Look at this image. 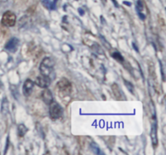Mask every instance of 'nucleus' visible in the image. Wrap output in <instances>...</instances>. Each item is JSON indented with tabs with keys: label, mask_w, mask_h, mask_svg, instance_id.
<instances>
[{
	"label": "nucleus",
	"mask_w": 166,
	"mask_h": 155,
	"mask_svg": "<svg viewBox=\"0 0 166 155\" xmlns=\"http://www.w3.org/2000/svg\"><path fill=\"white\" fill-rule=\"evenodd\" d=\"M54 61L51 58L46 57L42 60L40 65V72L42 75L50 77V75L53 72Z\"/></svg>",
	"instance_id": "nucleus-1"
},
{
	"label": "nucleus",
	"mask_w": 166,
	"mask_h": 155,
	"mask_svg": "<svg viewBox=\"0 0 166 155\" xmlns=\"http://www.w3.org/2000/svg\"><path fill=\"white\" fill-rule=\"evenodd\" d=\"M49 114L50 117L53 120L60 119L63 115V109L56 101H52L50 104L49 105Z\"/></svg>",
	"instance_id": "nucleus-2"
},
{
	"label": "nucleus",
	"mask_w": 166,
	"mask_h": 155,
	"mask_svg": "<svg viewBox=\"0 0 166 155\" xmlns=\"http://www.w3.org/2000/svg\"><path fill=\"white\" fill-rule=\"evenodd\" d=\"M58 89L59 90V92L62 93V97L69 95L71 92V82L67 79L62 78L58 83Z\"/></svg>",
	"instance_id": "nucleus-3"
},
{
	"label": "nucleus",
	"mask_w": 166,
	"mask_h": 155,
	"mask_svg": "<svg viewBox=\"0 0 166 155\" xmlns=\"http://www.w3.org/2000/svg\"><path fill=\"white\" fill-rule=\"evenodd\" d=\"M16 22V16L13 12L7 11L3 15L2 24L6 27H13Z\"/></svg>",
	"instance_id": "nucleus-4"
},
{
	"label": "nucleus",
	"mask_w": 166,
	"mask_h": 155,
	"mask_svg": "<svg viewBox=\"0 0 166 155\" xmlns=\"http://www.w3.org/2000/svg\"><path fill=\"white\" fill-rule=\"evenodd\" d=\"M35 83L37 84V85H38L41 88H45L46 89L51 83V78L49 76H40L38 77L36 79Z\"/></svg>",
	"instance_id": "nucleus-5"
},
{
	"label": "nucleus",
	"mask_w": 166,
	"mask_h": 155,
	"mask_svg": "<svg viewBox=\"0 0 166 155\" xmlns=\"http://www.w3.org/2000/svg\"><path fill=\"white\" fill-rule=\"evenodd\" d=\"M19 46V39L16 37H12L9 40L5 46V49L10 52H15Z\"/></svg>",
	"instance_id": "nucleus-6"
},
{
	"label": "nucleus",
	"mask_w": 166,
	"mask_h": 155,
	"mask_svg": "<svg viewBox=\"0 0 166 155\" xmlns=\"http://www.w3.org/2000/svg\"><path fill=\"white\" fill-rule=\"evenodd\" d=\"M33 88H34V83L30 79H27L24 83L23 86V93L26 97H29L32 94Z\"/></svg>",
	"instance_id": "nucleus-7"
},
{
	"label": "nucleus",
	"mask_w": 166,
	"mask_h": 155,
	"mask_svg": "<svg viewBox=\"0 0 166 155\" xmlns=\"http://www.w3.org/2000/svg\"><path fill=\"white\" fill-rule=\"evenodd\" d=\"M151 142H152V145L154 147H156L158 145V138H157V125H156V122L152 123L151 129Z\"/></svg>",
	"instance_id": "nucleus-8"
},
{
	"label": "nucleus",
	"mask_w": 166,
	"mask_h": 155,
	"mask_svg": "<svg viewBox=\"0 0 166 155\" xmlns=\"http://www.w3.org/2000/svg\"><path fill=\"white\" fill-rule=\"evenodd\" d=\"M42 100L44 101L45 104L50 105L53 101V95L52 93L50 92V90H45L42 93Z\"/></svg>",
	"instance_id": "nucleus-9"
},
{
	"label": "nucleus",
	"mask_w": 166,
	"mask_h": 155,
	"mask_svg": "<svg viewBox=\"0 0 166 155\" xmlns=\"http://www.w3.org/2000/svg\"><path fill=\"white\" fill-rule=\"evenodd\" d=\"M42 5L46 7L49 10H55L56 9V5L55 3L50 1V0H42Z\"/></svg>",
	"instance_id": "nucleus-10"
},
{
	"label": "nucleus",
	"mask_w": 166,
	"mask_h": 155,
	"mask_svg": "<svg viewBox=\"0 0 166 155\" xmlns=\"http://www.w3.org/2000/svg\"><path fill=\"white\" fill-rule=\"evenodd\" d=\"M27 131H28V128L24 124H19L17 128V132L18 136L20 137H24V135L26 134Z\"/></svg>",
	"instance_id": "nucleus-11"
},
{
	"label": "nucleus",
	"mask_w": 166,
	"mask_h": 155,
	"mask_svg": "<svg viewBox=\"0 0 166 155\" xmlns=\"http://www.w3.org/2000/svg\"><path fill=\"white\" fill-rule=\"evenodd\" d=\"M90 147H91V149H92V152L95 153L97 154H103V152L101 151V149L99 148L97 146V145L96 143H92L90 145Z\"/></svg>",
	"instance_id": "nucleus-12"
},
{
	"label": "nucleus",
	"mask_w": 166,
	"mask_h": 155,
	"mask_svg": "<svg viewBox=\"0 0 166 155\" xmlns=\"http://www.w3.org/2000/svg\"><path fill=\"white\" fill-rule=\"evenodd\" d=\"M112 89H113V94L115 96L116 98H120V96H121V92H120V90H119L118 86L114 84H113V86H112Z\"/></svg>",
	"instance_id": "nucleus-13"
},
{
	"label": "nucleus",
	"mask_w": 166,
	"mask_h": 155,
	"mask_svg": "<svg viewBox=\"0 0 166 155\" xmlns=\"http://www.w3.org/2000/svg\"><path fill=\"white\" fill-rule=\"evenodd\" d=\"M112 57H113L114 60H118V62H123V60H124L123 57L118 52H113V54H112Z\"/></svg>",
	"instance_id": "nucleus-14"
},
{
	"label": "nucleus",
	"mask_w": 166,
	"mask_h": 155,
	"mask_svg": "<svg viewBox=\"0 0 166 155\" xmlns=\"http://www.w3.org/2000/svg\"><path fill=\"white\" fill-rule=\"evenodd\" d=\"M124 83L125 84H126V86H127V88L128 89V90L130 91V92L131 93H134V85L132 84L130 82V81H126V80H124Z\"/></svg>",
	"instance_id": "nucleus-15"
},
{
	"label": "nucleus",
	"mask_w": 166,
	"mask_h": 155,
	"mask_svg": "<svg viewBox=\"0 0 166 155\" xmlns=\"http://www.w3.org/2000/svg\"><path fill=\"white\" fill-rule=\"evenodd\" d=\"M143 8V5L142 1L138 0V2H137V9H140V11H142Z\"/></svg>",
	"instance_id": "nucleus-16"
},
{
	"label": "nucleus",
	"mask_w": 166,
	"mask_h": 155,
	"mask_svg": "<svg viewBox=\"0 0 166 155\" xmlns=\"http://www.w3.org/2000/svg\"><path fill=\"white\" fill-rule=\"evenodd\" d=\"M139 15H140V17L142 19L143 21V20L145 19V15H143V13H140V12H139Z\"/></svg>",
	"instance_id": "nucleus-17"
},
{
	"label": "nucleus",
	"mask_w": 166,
	"mask_h": 155,
	"mask_svg": "<svg viewBox=\"0 0 166 155\" xmlns=\"http://www.w3.org/2000/svg\"><path fill=\"white\" fill-rule=\"evenodd\" d=\"M113 3H114V4H115V6L117 7H118V3H117V2H116V0H113Z\"/></svg>",
	"instance_id": "nucleus-18"
},
{
	"label": "nucleus",
	"mask_w": 166,
	"mask_h": 155,
	"mask_svg": "<svg viewBox=\"0 0 166 155\" xmlns=\"http://www.w3.org/2000/svg\"><path fill=\"white\" fill-rule=\"evenodd\" d=\"M79 12H80V13H81V14H80V15H83V10L79 9Z\"/></svg>",
	"instance_id": "nucleus-19"
},
{
	"label": "nucleus",
	"mask_w": 166,
	"mask_h": 155,
	"mask_svg": "<svg viewBox=\"0 0 166 155\" xmlns=\"http://www.w3.org/2000/svg\"><path fill=\"white\" fill-rule=\"evenodd\" d=\"M133 47L135 48V50H136V51H138V49H137V48H136V46L135 45V44H134V43H133Z\"/></svg>",
	"instance_id": "nucleus-20"
},
{
	"label": "nucleus",
	"mask_w": 166,
	"mask_h": 155,
	"mask_svg": "<svg viewBox=\"0 0 166 155\" xmlns=\"http://www.w3.org/2000/svg\"><path fill=\"white\" fill-rule=\"evenodd\" d=\"M54 1H55V2H56V1H57V0H54Z\"/></svg>",
	"instance_id": "nucleus-21"
}]
</instances>
